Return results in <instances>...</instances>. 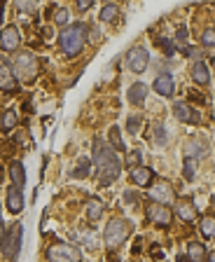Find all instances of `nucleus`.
I'll use <instances>...</instances> for the list:
<instances>
[{"label":"nucleus","mask_w":215,"mask_h":262,"mask_svg":"<svg viewBox=\"0 0 215 262\" xmlns=\"http://www.w3.org/2000/svg\"><path fill=\"white\" fill-rule=\"evenodd\" d=\"M94 164L98 168V185L101 188H108L122 173V161L117 159V152L105 141H98V138L94 141Z\"/></svg>","instance_id":"1"},{"label":"nucleus","mask_w":215,"mask_h":262,"mask_svg":"<svg viewBox=\"0 0 215 262\" xmlns=\"http://www.w3.org/2000/svg\"><path fill=\"white\" fill-rule=\"evenodd\" d=\"M87 24H70L61 31L59 35V47L61 52L66 54V56H75V54H80L82 47H84V42H87Z\"/></svg>","instance_id":"2"},{"label":"nucleus","mask_w":215,"mask_h":262,"mask_svg":"<svg viewBox=\"0 0 215 262\" xmlns=\"http://www.w3.org/2000/svg\"><path fill=\"white\" fill-rule=\"evenodd\" d=\"M134 225L127 220V218H113V220L105 225V232H103V241H105L108 248H120L122 243L129 239Z\"/></svg>","instance_id":"3"},{"label":"nucleus","mask_w":215,"mask_h":262,"mask_svg":"<svg viewBox=\"0 0 215 262\" xmlns=\"http://www.w3.org/2000/svg\"><path fill=\"white\" fill-rule=\"evenodd\" d=\"M38 70H40V63H38V56L33 52H21L17 59H14V77H19L24 84H31L38 77Z\"/></svg>","instance_id":"4"},{"label":"nucleus","mask_w":215,"mask_h":262,"mask_svg":"<svg viewBox=\"0 0 215 262\" xmlns=\"http://www.w3.org/2000/svg\"><path fill=\"white\" fill-rule=\"evenodd\" d=\"M0 248H3V255H5L7 260H12V262L17 260L19 248H21V225H19V222H12V227L5 232Z\"/></svg>","instance_id":"5"},{"label":"nucleus","mask_w":215,"mask_h":262,"mask_svg":"<svg viewBox=\"0 0 215 262\" xmlns=\"http://www.w3.org/2000/svg\"><path fill=\"white\" fill-rule=\"evenodd\" d=\"M47 260L49 262H80L82 253L73 243H54L47 248Z\"/></svg>","instance_id":"6"},{"label":"nucleus","mask_w":215,"mask_h":262,"mask_svg":"<svg viewBox=\"0 0 215 262\" xmlns=\"http://www.w3.org/2000/svg\"><path fill=\"white\" fill-rule=\"evenodd\" d=\"M148 63H150V54H148V49L145 47H131L129 49V54H127V66H129V70L131 73H143L145 68H148Z\"/></svg>","instance_id":"7"},{"label":"nucleus","mask_w":215,"mask_h":262,"mask_svg":"<svg viewBox=\"0 0 215 262\" xmlns=\"http://www.w3.org/2000/svg\"><path fill=\"white\" fill-rule=\"evenodd\" d=\"M0 89H3L5 94H17V92H19V82L14 77L12 66H10L3 56H0Z\"/></svg>","instance_id":"8"},{"label":"nucleus","mask_w":215,"mask_h":262,"mask_svg":"<svg viewBox=\"0 0 215 262\" xmlns=\"http://www.w3.org/2000/svg\"><path fill=\"white\" fill-rule=\"evenodd\" d=\"M148 218H150V222H155V225H159V227H168L171 220H173V213L168 211V206L152 204V206H148Z\"/></svg>","instance_id":"9"},{"label":"nucleus","mask_w":215,"mask_h":262,"mask_svg":"<svg viewBox=\"0 0 215 262\" xmlns=\"http://www.w3.org/2000/svg\"><path fill=\"white\" fill-rule=\"evenodd\" d=\"M19 28L17 26H5L3 28V33H0V49L3 52H14V49L19 47Z\"/></svg>","instance_id":"10"},{"label":"nucleus","mask_w":215,"mask_h":262,"mask_svg":"<svg viewBox=\"0 0 215 262\" xmlns=\"http://www.w3.org/2000/svg\"><path fill=\"white\" fill-rule=\"evenodd\" d=\"M150 195H152L155 204H161V206H166V204L173 202V188H171V183H166V181H157Z\"/></svg>","instance_id":"11"},{"label":"nucleus","mask_w":215,"mask_h":262,"mask_svg":"<svg viewBox=\"0 0 215 262\" xmlns=\"http://www.w3.org/2000/svg\"><path fill=\"white\" fill-rule=\"evenodd\" d=\"M173 115L185 124H199V120H201L199 113L194 108H189L187 103H173Z\"/></svg>","instance_id":"12"},{"label":"nucleus","mask_w":215,"mask_h":262,"mask_svg":"<svg viewBox=\"0 0 215 262\" xmlns=\"http://www.w3.org/2000/svg\"><path fill=\"white\" fill-rule=\"evenodd\" d=\"M155 92L161 96H173L175 92V80L171 73H161L159 77L155 80Z\"/></svg>","instance_id":"13"},{"label":"nucleus","mask_w":215,"mask_h":262,"mask_svg":"<svg viewBox=\"0 0 215 262\" xmlns=\"http://www.w3.org/2000/svg\"><path fill=\"white\" fill-rule=\"evenodd\" d=\"M131 181H134L138 188H150L152 181H155V171L148 166H138L131 171Z\"/></svg>","instance_id":"14"},{"label":"nucleus","mask_w":215,"mask_h":262,"mask_svg":"<svg viewBox=\"0 0 215 262\" xmlns=\"http://www.w3.org/2000/svg\"><path fill=\"white\" fill-rule=\"evenodd\" d=\"M21 209H24V192L12 185V188L7 190V211L10 213H19Z\"/></svg>","instance_id":"15"},{"label":"nucleus","mask_w":215,"mask_h":262,"mask_svg":"<svg viewBox=\"0 0 215 262\" xmlns=\"http://www.w3.org/2000/svg\"><path fill=\"white\" fill-rule=\"evenodd\" d=\"M175 213L180 215L182 222H192L196 218V209H194V204L189 202V199H180L178 206H175Z\"/></svg>","instance_id":"16"},{"label":"nucleus","mask_w":215,"mask_h":262,"mask_svg":"<svg viewBox=\"0 0 215 262\" xmlns=\"http://www.w3.org/2000/svg\"><path fill=\"white\" fill-rule=\"evenodd\" d=\"M145 96H148V87L143 82H136V84L129 87V101L134 103V106H143L145 103Z\"/></svg>","instance_id":"17"},{"label":"nucleus","mask_w":215,"mask_h":262,"mask_svg":"<svg viewBox=\"0 0 215 262\" xmlns=\"http://www.w3.org/2000/svg\"><path fill=\"white\" fill-rule=\"evenodd\" d=\"M208 66H206V63H203V61H194V63H192V80L196 82V84H208Z\"/></svg>","instance_id":"18"},{"label":"nucleus","mask_w":215,"mask_h":262,"mask_svg":"<svg viewBox=\"0 0 215 262\" xmlns=\"http://www.w3.org/2000/svg\"><path fill=\"white\" fill-rule=\"evenodd\" d=\"M10 176H12L14 188H24V183H26V171H24V164H21V161H12V164H10Z\"/></svg>","instance_id":"19"},{"label":"nucleus","mask_w":215,"mask_h":262,"mask_svg":"<svg viewBox=\"0 0 215 262\" xmlns=\"http://www.w3.org/2000/svg\"><path fill=\"white\" fill-rule=\"evenodd\" d=\"M14 127H17V113H14L12 108H7V110L0 113V129L3 131H12Z\"/></svg>","instance_id":"20"},{"label":"nucleus","mask_w":215,"mask_h":262,"mask_svg":"<svg viewBox=\"0 0 215 262\" xmlns=\"http://www.w3.org/2000/svg\"><path fill=\"white\" fill-rule=\"evenodd\" d=\"M103 211H105V206H103L101 199H89V204H87V218L89 220L96 222L103 215Z\"/></svg>","instance_id":"21"},{"label":"nucleus","mask_w":215,"mask_h":262,"mask_svg":"<svg viewBox=\"0 0 215 262\" xmlns=\"http://www.w3.org/2000/svg\"><path fill=\"white\" fill-rule=\"evenodd\" d=\"M187 255L192 262H206V248L199 241H189L187 246Z\"/></svg>","instance_id":"22"},{"label":"nucleus","mask_w":215,"mask_h":262,"mask_svg":"<svg viewBox=\"0 0 215 262\" xmlns=\"http://www.w3.org/2000/svg\"><path fill=\"white\" fill-rule=\"evenodd\" d=\"M206 155V143L199 141V138H192L187 143V157L189 159H196V157H203Z\"/></svg>","instance_id":"23"},{"label":"nucleus","mask_w":215,"mask_h":262,"mask_svg":"<svg viewBox=\"0 0 215 262\" xmlns=\"http://www.w3.org/2000/svg\"><path fill=\"white\" fill-rule=\"evenodd\" d=\"M89 173H91V161L82 157V159L75 164V168H73V178H80V181H82V178H87Z\"/></svg>","instance_id":"24"},{"label":"nucleus","mask_w":215,"mask_h":262,"mask_svg":"<svg viewBox=\"0 0 215 262\" xmlns=\"http://www.w3.org/2000/svg\"><path fill=\"white\" fill-rule=\"evenodd\" d=\"M199 229H201V234L206 236V239H215V218H213V215H206V218H201V225H199Z\"/></svg>","instance_id":"25"},{"label":"nucleus","mask_w":215,"mask_h":262,"mask_svg":"<svg viewBox=\"0 0 215 262\" xmlns=\"http://www.w3.org/2000/svg\"><path fill=\"white\" fill-rule=\"evenodd\" d=\"M117 17H120V7H117V5H105V7L101 10V14H98V19L105 21V24L115 21Z\"/></svg>","instance_id":"26"},{"label":"nucleus","mask_w":215,"mask_h":262,"mask_svg":"<svg viewBox=\"0 0 215 262\" xmlns=\"http://www.w3.org/2000/svg\"><path fill=\"white\" fill-rule=\"evenodd\" d=\"M155 136H152V141H155V145H159V148H164L168 141V136H166V129H164V124H155Z\"/></svg>","instance_id":"27"},{"label":"nucleus","mask_w":215,"mask_h":262,"mask_svg":"<svg viewBox=\"0 0 215 262\" xmlns=\"http://www.w3.org/2000/svg\"><path fill=\"white\" fill-rule=\"evenodd\" d=\"M110 148L113 150H124V141H122L120 127H110Z\"/></svg>","instance_id":"28"},{"label":"nucleus","mask_w":215,"mask_h":262,"mask_svg":"<svg viewBox=\"0 0 215 262\" xmlns=\"http://www.w3.org/2000/svg\"><path fill=\"white\" fill-rule=\"evenodd\" d=\"M141 159H143L141 150H131V152L127 155V161H124V164H127V168H131V171H134V168L141 166Z\"/></svg>","instance_id":"29"},{"label":"nucleus","mask_w":215,"mask_h":262,"mask_svg":"<svg viewBox=\"0 0 215 262\" xmlns=\"http://www.w3.org/2000/svg\"><path fill=\"white\" fill-rule=\"evenodd\" d=\"M182 176H185V181H192V178H194V176H196V159H189V157H185Z\"/></svg>","instance_id":"30"},{"label":"nucleus","mask_w":215,"mask_h":262,"mask_svg":"<svg viewBox=\"0 0 215 262\" xmlns=\"http://www.w3.org/2000/svg\"><path fill=\"white\" fill-rule=\"evenodd\" d=\"M141 124H143V117L141 115H131V117H129V122H127V127H129V134H138V131H141Z\"/></svg>","instance_id":"31"},{"label":"nucleus","mask_w":215,"mask_h":262,"mask_svg":"<svg viewBox=\"0 0 215 262\" xmlns=\"http://www.w3.org/2000/svg\"><path fill=\"white\" fill-rule=\"evenodd\" d=\"M201 42L206 47H215V28H206V31H203Z\"/></svg>","instance_id":"32"},{"label":"nucleus","mask_w":215,"mask_h":262,"mask_svg":"<svg viewBox=\"0 0 215 262\" xmlns=\"http://www.w3.org/2000/svg\"><path fill=\"white\" fill-rule=\"evenodd\" d=\"M54 21H56L59 26H66V24H68V10H66V7H61L59 12H56V19H54Z\"/></svg>","instance_id":"33"},{"label":"nucleus","mask_w":215,"mask_h":262,"mask_svg":"<svg viewBox=\"0 0 215 262\" xmlns=\"http://www.w3.org/2000/svg\"><path fill=\"white\" fill-rule=\"evenodd\" d=\"M175 42H178V45H185V42H187V28H185V26L178 28V33H175Z\"/></svg>","instance_id":"34"},{"label":"nucleus","mask_w":215,"mask_h":262,"mask_svg":"<svg viewBox=\"0 0 215 262\" xmlns=\"http://www.w3.org/2000/svg\"><path fill=\"white\" fill-rule=\"evenodd\" d=\"M17 10H21V12H35V5L33 3H17Z\"/></svg>","instance_id":"35"},{"label":"nucleus","mask_w":215,"mask_h":262,"mask_svg":"<svg viewBox=\"0 0 215 262\" xmlns=\"http://www.w3.org/2000/svg\"><path fill=\"white\" fill-rule=\"evenodd\" d=\"M89 7H91V0H77V10H80V12L89 10Z\"/></svg>","instance_id":"36"},{"label":"nucleus","mask_w":215,"mask_h":262,"mask_svg":"<svg viewBox=\"0 0 215 262\" xmlns=\"http://www.w3.org/2000/svg\"><path fill=\"white\" fill-rule=\"evenodd\" d=\"M124 197H127V202H138V197H136L134 192H131V190H129V192H127Z\"/></svg>","instance_id":"37"},{"label":"nucleus","mask_w":215,"mask_h":262,"mask_svg":"<svg viewBox=\"0 0 215 262\" xmlns=\"http://www.w3.org/2000/svg\"><path fill=\"white\" fill-rule=\"evenodd\" d=\"M3 236H5V227H3V222H0V243H3Z\"/></svg>","instance_id":"38"},{"label":"nucleus","mask_w":215,"mask_h":262,"mask_svg":"<svg viewBox=\"0 0 215 262\" xmlns=\"http://www.w3.org/2000/svg\"><path fill=\"white\" fill-rule=\"evenodd\" d=\"M206 262H215V250L210 253V255H206Z\"/></svg>","instance_id":"39"},{"label":"nucleus","mask_w":215,"mask_h":262,"mask_svg":"<svg viewBox=\"0 0 215 262\" xmlns=\"http://www.w3.org/2000/svg\"><path fill=\"white\" fill-rule=\"evenodd\" d=\"M178 262H187V257H182V255H180V257H178Z\"/></svg>","instance_id":"40"},{"label":"nucleus","mask_w":215,"mask_h":262,"mask_svg":"<svg viewBox=\"0 0 215 262\" xmlns=\"http://www.w3.org/2000/svg\"><path fill=\"white\" fill-rule=\"evenodd\" d=\"M213 68H215V59H213Z\"/></svg>","instance_id":"41"}]
</instances>
